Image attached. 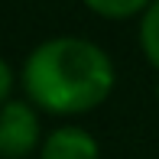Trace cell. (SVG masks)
Here are the masks:
<instances>
[{"mask_svg":"<svg viewBox=\"0 0 159 159\" xmlns=\"http://www.w3.org/2000/svg\"><path fill=\"white\" fill-rule=\"evenodd\" d=\"M117 84L114 59L84 36H52L23 62V91L39 111L78 117L101 107Z\"/></svg>","mask_w":159,"mask_h":159,"instance_id":"obj_1","label":"cell"},{"mask_svg":"<svg viewBox=\"0 0 159 159\" xmlns=\"http://www.w3.org/2000/svg\"><path fill=\"white\" fill-rule=\"evenodd\" d=\"M42 120L39 107L26 101H7L0 107V159H26L42 146Z\"/></svg>","mask_w":159,"mask_h":159,"instance_id":"obj_2","label":"cell"},{"mask_svg":"<svg viewBox=\"0 0 159 159\" xmlns=\"http://www.w3.org/2000/svg\"><path fill=\"white\" fill-rule=\"evenodd\" d=\"M39 159H101V146L94 133H88L84 127L65 124V127H55L42 140Z\"/></svg>","mask_w":159,"mask_h":159,"instance_id":"obj_3","label":"cell"},{"mask_svg":"<svg viewBox=\"0 0 159 159\" xmlns=\"http://www.w3.org/2000/svg\"><path fill=\"white\" fill-rule=\"evenodd\" d=\"M136 36H140L143 59L159 71V0H153V3L140 13V33Z\"/></svg>","mask_w":159,"mask_h":159,"instance_id":"obj_4","label":"cell"},{"mask_svg":"<svg viewBox=\"0 0 159 159\" xmlns=\"http://www.w3.org/2000/svg\"><path fill=\"white\" fill-rule=\"evenodd\" d=\"M81 3L101 20H130L140 16L153 0H81Z\"/></svg>","mask_w":159,"mask_h":159,"instance_id":"obj_5","label":"cell"},{"mask_svg":"<svg viewBox=\"0 0 159 159\" xmlns=\"http://www.w3.org/2000/svg\"><path fill=\"white\" fill-rule=\"evenodd\" d=\"M10 91H13V68H10V62L0 55V107L10 101Z\"/></svg>","mask_w":159,"mask_h":159,"instance_id":"obj_6","label":"cell"},{"mask_svg":"<svg viewBox=\"0 0 159 159\" xmlns=\"http://www.w3.org/2000/svg\"><path fill=\"white\" fill-rule=\"evenodd\" d=\"M156 101H159V84H156Z\"/></svg>","mask_w":159,"mask_h":159,"instance_id":"obj_7","label":"cell"}]
</instances>
